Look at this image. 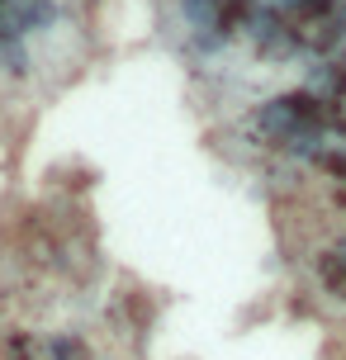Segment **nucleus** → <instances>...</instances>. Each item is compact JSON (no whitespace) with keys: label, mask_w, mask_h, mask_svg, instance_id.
I'll use <instances>...</instances> for the list:
<instances>
[{"label":"nucleus","mask_w":346,"mask_h":360,"mask_svg":"<svg viewBox=\"0 0 346 360\" xmlns=\"http://www.w3.org/2000/svg\"><path fill=\"white\" fill-rule=\"evenodd\" d=\"M0 62H5V72H10V76H24V72H29V53H24V43L10 38V43L0 48Z\"/></svg>","instance_id":"f257e3e1"},{"label":"nucleus","mask_w":346,"mask_h":360,"mask_svg":"<svg viewBox=\"0 0 346 360\" xmlns=\"http://www.w3.org/2000/svg\"><path fill=\"white\" fill-rule=\"evenodd\" d=\"M53 356H57V360H76V356H81V346L62 337V342H53Z\"/></svg>","instance_id":"f03ea898"}]
</instances>
